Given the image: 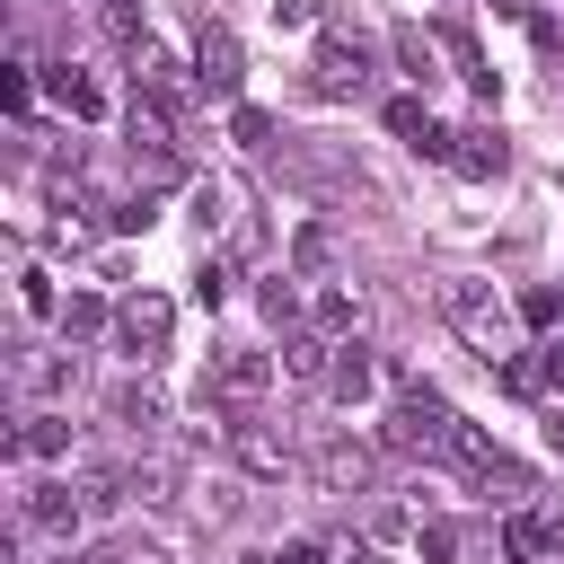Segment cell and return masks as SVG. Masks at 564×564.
Wrapping results in <instances>:
<instances>
[{
    "label": "cell",
    "mask_w": 564,
    "mask_h": 564,
    "mask_svg": "<svg viewBox=\"0 0 564 564\" xmlns=\"http://www.w3.org/2000/svg\"><path fill=\"white\" fill-rule=\"evenodd\" d=\"M546 449H564V405H555V414H546Z\"/></svg>",
    "instance_id": "f546056e"
},
{
    "label": "cell",
    "mask_w": 564,
    "mask_h": 564,
    "mask_svg": "<svg viewBox=\"0 0 564 564\" xmlns=\"http://www.w3.org/2000/svg\"><path fill=\"white\" fill-rule=\"evenodd\" d=\"M388 132H397L405 150H423V159H449V141H458V132H441V123H432V106H423V97H388Z\"/></svg>",
    "instance_id": "7c38bea8"
},
{
    "label": "cell",
    "mask_w": 564,
    "mask_h": 564,
    "mask_svg": "<svg viewBox=\"0 0 564 564\" xmlns=\"http://www.w3.org/2000/svg\"><path fill=\"white\" fill-rule=\"evenodd\" d=\"M44 97H53L70 123H106V88H97V70H79V62H53V70H44Z\"/></svg>",
    "instance_id": "8fae6325"
},
{
    "label": "cell",
    "mask_w": 564,
    "mask_h": 564,
    "mask_svg": "<svg viewBox=\"0 0 564 564\" xmlns=\"http://www.w3.org/2000/svg\"><path fill=\"white\" fill-rule=\"evenodd\" d=\"M370 388H379V361H370L361 344H335V361H326V397H335V405H361Z\"/></svg>",
    "instance_id": "5bb4252c"
},
{
    "label": "cell",
    "mask_w": 564,
    "mask_h": 564,
    "mask_svg": "<svg viewBox=\"0 0 564 564\" xmlns=\"http://www.w3.org/2000/svg\"><path fill=\"white\" fill-rule=\"evenodd\" d=\"M414 555H423V564H449V555H458V529H449V520H423V529H414Z\"/></svg>",
    "instance_id": "603a6c76"
},
{
    "label": "cell",
    "mask_w": 564,
    "mask_h": 564,
    "mask_svg": "<svg viewBox=\"0 0 564 564\" xmlns=\"http://www.w3.org/2000/svg\"><path fill=\"white\" fill-rule=\"evenodd\" d=\"M494 9H502V18H538V0H494Z\"/></svg>",
    "instance_id": "4dcf8cb0"
},
{
    "label": "cell",
    "mask_w": 564,
    "mask_h": 564,
    "mask_svg": "<svg viewBox=\"0 0 564 564\" xmlns=\"http://www.w3.org/2000/svg\"><path fill=\"white\" fill-rule=\"evenodd\" d=\"M379 441H388L397 458H449V441H458V414H449V397H441L432 379H397V405H388Z\"/></svg>",
    "instance_id": "7a4b0ae2"
},
{
    "label": "cell",
    "mask_w": 564,
    "mask_h": 564,
    "mask_svg": "<svg viewBox=\"0 0 564 564\" xmlns=\"http://www.w3.org/2000/svg\"><path fill=\"white\" fill-rule=\"evenodd\" d=\"M308 79H317V97H361L370 88V44L344 35V26H326L317 53H308Z\"/></svg>",
    "instance_id": "5b68a950"
},
{
    "label": "cell",
    "mask_w": 564,
    "mask_h": 564,
    "mask_svg": "<svg viewBox=\"0 0 564 564\" xmlns=\"http://www.w3.org/2000/svg\"><path fill=\"white\" fill-rule=\"evenodd\" d=\"M449 167H458V176H502V167H511V150H502V132L467 123V132L449 141Z\"/></svg>",
    "instance_id": "9a60e30c"
},
{
    "label": "cell",
    "mask_w": 564,
    "mask_h": 564,
    "mask_svg": "<svg viewBox=\"0 0 564 564\" xmlns=\"http://www.w3.org/2000/svg\"><path fill=\"white\" fill-rule=\"evenodd\" d=\"M167 335H176L167 291H123V300H115V344H123L132 361H159V352H167Z\"/></svg>",
    "instance_id": "3957f363"
},
{
    "label": "cell",
    "mask_w": 564,
    "mask_h": 564,
    "mask_svg": "<svg viewBox=\"0 0 564 564\" xmlns=\"http://www.w3.org/2000/svg\"><path fill=\"white\" fill-rule=\"evenodd\" d=\"M264 388H273V352H220L203 370V405H229V414H247Z\"/></svg>",
    "instance_id": "8992f818"
},
{
    "label": "cell",
    "mask_w": 564,
    "mask_h": 564,
    "mask_svg": "<svg viewBox=\"0 0 564 564\" xmlns=\"http://www.w3.org/2000/svg\"><path fill=\"white\" fill-rule=\"evenodd\" d=\"M229 458H238V476H256V485H282L300 458H291V441L273 432V423H256V414H238L229 423Z\"/></svg>",
    "instance_id": "ba28073f"
},
{
    "label": "cell",
    "mask_w": 564,
    "mask_h": 564,
    "mask_svg": "<svg viewBox=\"0 0 564 564\" xmlns=\"http://www.w3.org/2000/svg\"><path fill=\"white\" fill-rule=\"evenodd\" d=\"M18 458H70V414H26L18 423Z\"/></svg>",
    "instance_id": "e0dca14e"
},
{
    "label": "cell",
    "mask_w": 564,
    "mask_h": 564,
    "mask_svg": "<svg viewBox=\"0 0 564 564\" xmlns=\"http://www.w3.org/2000/svg\"><path fill=\"white\" fill-rule=\"evenodd\" d=\"M273 564H326V546H317V538H291V546H282Z\"/></svg>",
    "instance_id": "f1b7e54d"
},
{
    "label": "cell",
    "mask_w": 564,
    "mask_h": 564,
    "mask_svg": "<svg viewBox=\"0 0 564 564\" xmlns=\"http://www.w3.org/2000/svg\"><path fill=\"white\" fill-rule=\"evenodd\" d=\"M326 256H335V238H326V229H300V247H291V264H300V273H317Z\"/></svg>",
    "instance_id": "d4e9b609"
},
{
    "label": "cell",
    "mask_w": 564,
    "mask_h": 564,
    "mask_svg": "<svg viewBox=\"0 0 564 564\" xmlns=\"http://www.w3.org/2000/svg\"><path fill=\"white\" fill-rule=\"evenodd\" d=\"M194 300H203V308H220V300H229V264H220V256L194 273Z\"/></svg>",
    "instance_id": "484cf974"
},
{
    "label": "cell",
    "mask_w": 564,
    "mask_h": 564,
    "mask_svg": "<svg viewBox=\"0 0 564 564\" xmlns=\"http://www.w3.org/2000/svg\"><path fill=\"white\" fill-rule=\"evenodd\" d=\"M370 467H379V458H370V441H352V432H326V441L308 449V476H317L326 494H361Z\"/></svg>",
    "instance_id": "9c48e42d"
},
{
    "label": "cell",
    "mask_w": 564,
    "mask_h": 564,
    "mask_svg": "<svg viewBox=\"0 0 564 564\" xmlns=\"http://www.w3.org/2000/svg\"><path fill=\"white\" fill-rule=\"evenodd\" d=\"M326 361H335V335H291L282 344V370L291 379H326Z\"/></svg>",
    "instance_id": "d6986e66"
},
{
    "label": "cell",
    "mask_w": 564,
    "mask_h": 564,
    "mask_svg": "<svg viewBox=\"0 0 564 564\" xmlns=\"http://www.w3.org/2000/svg\"><path fill=\"white\" fill-rule=\"evenodd\" d=\"M18 520H26V529H44V538H62V546H70V538H79V529H88V494H79V485H70V476H62V485H53V476H44V485H26V494H18Z\"/></svg>",
    "instance_id": "52a82bcc"
},
{
    "label": "cell",
    "mask_w": 564,
    "mask_h": 564,
    "mask_svg": "<svg viewBox=\"0 0 564 564\" xmlns=\"http://www.w3.org/2000/svg\"><path fill=\"white\" fill-rule=\"evenodd\" d=\"M194 88H203L212 106H238V88H247V53H238V35H229L220 18L194 35Z\"/></svg>",
    "instance_id": "277c9868"
},
{
    "label": "cell",
    "mask_w": 564,
    "mask_h": 564,
    "mask_svg": "<svg viewBox=\"0 0 564 564\" xmlns=\"http://www.w3.org/2000/svg\"><path fill=\"white\" fill-rule=\"evenodd\" d=\"M229 132H238L247 150H264V141H273V115H264V106H229Z\"/></svg>",
    "instance_id": "cb8c5ba5"
},
{
    "label": "cell",
    "mask_w": 564,
    "mask_h": 564,
    "mask_svg": "<svg viewBox=\"0 0 564 564\" xmlns=\"http://www.w3.org/2000/svg\"><path fill=\"white\" fill-rule=\"evenodd\" d=\"M335 564H379V546H344V555H335Z\"/></svg>",
    "instance_id": "1f68e13d"
},
{
    "label": "cell",
    "mask_w": 564,
    "mask_h": 564,
    "mask_svg": "<svg viewBox=\"0 0 564 564\" xmlns=\"http://www.w3.org/2000/svg\"><path fill=\"white\" fill-rule=\"evenodd\" d=\"M564 555V511H511L502 520V564H546Z\"/></svg>",
    "instance_id": "30bf717a"
},
{
    "label": "cell",
    "mask_w": 564,
    "mask_h": 564,
    "mask_svg": "<svg viewBox=\"0 0 564 564\" xmlns=\"http://www.w3.org/2000/svg\"><path fill=\"white\" fill-rule=\"evenodd\" d=\"M397 53H405V70H414V79L432 70V44H423V26H397Z\"/></svg>",
    "instance_id": "4316f807"
},
{
    "label": "cell",
    "mask_w": 564,
    "mask_h": 564,
    "mask_svg": "<svg viewBox=\"0 0 564 564\" xmlns=\"http://www.w3.org/2000/svg\"><path fill=\"white\" fill-rule=\"evenodd\" d=\"M520 326H564V291L555 282H529L520 291Z\"/></svg>",
    "instance_id": "7402d4cb"
},
{
    "label": "cell",
    "mask_w": 564,
    "mask_h": 564,
    "mask_svg": "<svg viewBox=\"0 0 564 564\" xmlns=\"http://www.w3.org/2000/svg\"><path fill=\"white\" fill-rule=\"evenodd\" d=\"M273 26H317V0H273Z\"/></svg>",
    "instance_id": "83f0119b"
},
{
    "label": "cell",
    "mask_w": 564,
    "mask_h": 564,
    "mask_svg": "<svg viewBox=\"0 0 564 564\" xmlns=\"http://www.w3.org/2000/svg\"><path fill=\"white\" fill-rule=\"evenodd\" d=\"M18 308H26V317H62V300H53V273H44V264H26V273H18Z\"/></svg>",
    "instance_id": "44dd1931"
},
{
    "label": "cell",
    "mask_w": 564,
    "mask_h": 564,
    "mask_svg": "<svg viewBox=\"0 0 564 564\" xmlns=\"http://www.w3.org/2000/svg\"><path fill=\"white\" fill-rule=\"evenodd\" d=\"M53 326H62V344H79V335H106V326H115V308H106V300H97V291H70V300H62V317H53Z\"/></svg>",
    "instance_id": "ac0fdd59"
},
{
    "label": "cell",
    "mask_w": 564,
    "mask_h": 564,
    "mask_svg": "<svg viewBox=\"0 0 564 564\" xmlns=\"http://www.w3.org/2000/svg\"><path fill=\"white\" fill-rule=\"evenodd\" d=\"M256 300H264V317H273V326H300V308H308V300H300V273H273Z\"/></svg>",
    "instance_id": "ffe728a7"
},
{
    "label": "cell",
    "mask_w": 564,
    "mask_h": 564,
    "mask_svg": "<svg viewBox=\"0 0 564 564\" xmlns=\"http://www.w3.org/2000/svg\"><path fill=\"white\" fill-rule=\"evenodd\" d=\"M115 423L150 441V432L167 423V405H159V388H150V379H123V388H115Z\"/></svg>",
    "instance_id": "2e32d148"
},
{
    "label": "cell",
    "mask_w": 564,
    "mask_h": 564,
    "mask_svg": "<svg viewBox=\"0 0 564 564\" xmlns=\"http://www.w3.org/2000/svg\"><path fill=\"white\" fill-rule=\"evenodd\" d=\"M441 317H449V335H458L467 352H485V361H511L520 300H502L494 282H476V273H449V282H441Z\"/></svg>",
    "instance_id": "6da1fadb"
},
{
    "label": "cell",
    "mask_w": 564,
    "mask_h": 564,
    "mask_svg": "<svg viewBox=\"0 0 564 564\" xmlns=\"http://www.w3.org/2000/svg\"><path fill=\"white\" fill-rule=\"evenodd\" d=\"M361 317H370V291H361V282H326V291H317V335L352 344V335H361Z\"/></svg>",
    "instance_id": "4fadbf2b"
}]
</instances>
